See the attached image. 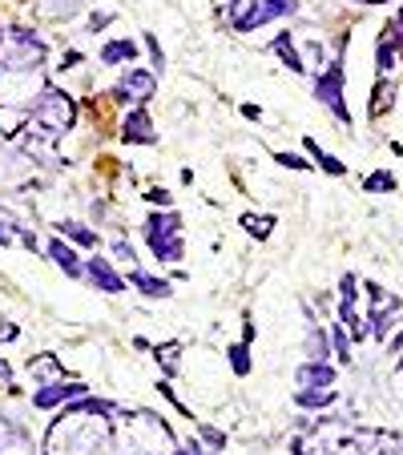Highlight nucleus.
Here are the masks:
<instances>
[{"instance_id":"obj_2","label":"nucleus","mask_w":403,"mask_h":455,"mask_svg":"<svg viewBox=\"0 0 403 455\" xmlns=\"http://www.w3.org/2000/svg\"><path fill=\"white\" fill-rule=\"evenodd\" d=\"M33 121H37V133H49V137H61L73 129L77 121V105L65 89H40L37 105H33Z\"/></svg>"},{"instance_id":"obj_23","label":"nucleus","mask_w":403,"mask_h":455,"mask_svg":"<svg viewBox=\"0 0 403 455\" xmlns=\"http://www.w3.org/2000/svg\"><path fill=\"white\" fill-rule=\"evenodd\" d=\"M242 226H246V234H250V238H270V226H275V218H270V214H263V218L246 214V218H242Z\"/></svg>"},{"instance_id":"obj_40","label":"nucleus","mask_w":403,"mask_h":455,"mask_svg":"<svg viewBox=\"0 0 403 455\" xmlns=\"http://www.w3.org/2000/svg\"><path fill=\"white\" fill-rule=\"evenodd\" d=\"M13 379V371H9V363H4V358H0V383H9Z\"/></svg>"},{"instance_id":"obj_32","label":"nucleus","mask_w":403,"mask_h":455,"mask_svg":"<svg viewBox=\"0 0 403 455\" xmlns=\"http://www.w3.org/2000/svg\"><path fill=\"white\" fill-rule=\"evenodd\" d=\"M202 439L210 443V447H226V435H222V431H214V427H206V423H202Z\"/></svg>"},{"instance_id":"obj_39","label":"nucleus","mask_w":403,"mask_h":455,"mask_svg":"<svg viewBox=\"0 0 403 455\" xmlns=\"http://www.w3.org/2000/svg\"><path fill=\"white\" fill-rule=\"evenodd\" d=\"M246 327H242V343H254V322L250 319H242Z\"/></svg>"},{"instance_id":"obj_1","label":"nucleus","mask_w":403,"mask_h":455,"mask_svg":"<svg viewBox=\"0 0 403 455\" xmlns=\"http://www.w3.org/2000/svg\"><path fill=\"white\" fill-rule=\"evenodd\" d=\"M45 65V45L28 28H9L0 37V73H33Z\"/></svg>"},{"instance_id":"obj_36","label":"nucleus","mask_w":403,"mask_h":455,"mask_svg":"<svg viewBox=\"0 0 403 455\" xmlns=\"http://www.w3.org/2000/svg\"><path fill=\"white\" fill-rule=\"evenodd\" d=\"M145 197H150L153 206H170V194H165L162 185H153V190H145Z\"/></svg>"},{"instance_id":"obj_29","label":"nucleus","mask_w":403,"mask_h":455,"mask_svg":"<svg viewBox=\"0 0 403 455\" xmlns=\"http://www.w3.org/2000/svg\"><path fill=\"white\" fill-rule=\"evenodd\" d=\"M278 165H287V170H311V161H302L299 153H275Z\"/></svg>"},{"instance_id":"obj_38","label":"nucleus","mask_w":403,"mask_h":455,"mask_svg":"<svg viewBox=\"0 0 403 455\" xmlns=\"http://www.w3.org/2000/svg\"><path fill=\"white\" fill-rule=\"evenodd\" d=\"M77 61H81V53H77V49H69V53H65V65H61V69H73Z\"/></svg>"},{"instance_id":"obj_26","label":"nucleus","mask_w":403,"mask_h":455,"mask_svg":"<svg viewBox=\"0 0 403 455\" xmlns=\"http://www.w3.org/2000/svg\"><path fill=\"white\" fill-rule=\"evenodd\" d=\"M363 190H367V194H379V190H395V177H391L387 170H379V173H371V177L363 182Z\"/></svg>"},{"instance_id":"obj_13","label":"nucleus","mask_w":403,"mask_h":455,"mask_svg":"<svg viewBox=\"0 0 403 455\" xmlns=\"http://www.w3.org/2000/svg\"><path fill=\"white\" fill-rule=\"evenodd\" d=\"M129 286H138L145 298H170V283H165V278H153V274L129 270Z\"/></svg>"},{"instance_id":"obj_12","label":"nucleus","mask_w":403,"mask_h":455,"mask_svg":"<svg viewBox=\"0 0 403 455\" xmlns=\"http://www.w3.org/2000/svg\"><path fill=\"white\" fill-rule=\"evenodd\" d=\"M138 61V45L133 40H109L105 49H101V65H133Z\"/></svg>"},{"instance_id":"obj_34","label":"nucleus","mask_w":403,"mask_h":455,"mask_svg":"<svg viewBox=\"0 0 403 455\" xmlns=\"http://www.w3.org/2000/svg\"><path fill=\"white\" fill-rule=\"evenodd\" d=\"M339 290H343V302H355V274H343V283H339Z\"/></svg>"},{"instance_id":"obj_18","label":"nucleus","mask_w":403,"mask_h":455,"mask_svg":"<svg viewBox=\"0 0 403 455\" xmlns=\"http://www.w3.org/2000/svg\"><path fill=\"white\" fill-rule=\"evenodd\" d=\"M40 13L49 16V21H69V16L81 13V0H45Z\"/></svg>"},{"instance_id":"obj_43","label":"nucleus","mask_w":403,"mask_h":455,"mask_svg":"<svg viewBox=\"0 0 403 455\" xmlns=\"http://www.w3.org/2000/svg\"><path fill=\"white\" fill-rule=\"evenodd\" d=\"M391 351H403V334H395V339H391Z\"/></svg>"},{"instance_id":"obj_41","label":"nucleus","mask_w":403,"mask_h":455,"mask_svg":"<svg viewBox=\"0 0 403 455\" xmlns=\"http://www.w3.org/2000/svg\"><path fill=\"white\" fill-rule=\"evenodd\" d=\"M0 339H16V327H9V322H4V327H0Z\"/></svg>"},{"instance_id":"obj_31","label":"nucleus","mask_w":403,"mask_h":455,"mask_svg":"<svg viewBox=\"0 0 403 455\" xmlns=\"http://www.w3.org/2000/svg\"><path fill=\"white\" fill-rule=\"evenodd\" d=\"M335 355L343 358V363H351V343H347V334L335 331Z\"/></svg>"},{"instance_id":"obj_11","label":"nucleus","mask_w":403,"mask_h":455,"mask_svg":"<svg viewBox=\"0 0 403 455\" xmlns=\"http://www.w3.org/2000/svg\"><path fill=\"white\" fill-rule=\"evenodd\" d=\"M174 234H182V218H177L174 209H170V214H150V218H145V238H150V242H158V238H174Z\"/></svg>"},{"instance_id":"obj_17","label":"nucleus","mask_w":403,"mask_h":455,"mask_svg":"<svg viewBox=\"0 0 403 455\" xmlns=\"http://www.w3.org/2000/svg\"><path fill=\"white\" fill-rule=\"evenodd\" d=\"M57 230H61L65 238H73L77 246H97V230H89L81 221H57Z\"/></svg>"},{"instance_id":"obj_27","label":"nucleus","mask_w":403,"mask_h":455,"mask_svg":"<svg viewBox=\"0 0 403 455\" xmlns=\"http://www.w3.org/2000/svg\"><path fill=\"white\" fill-rule=\"evenodd\" d=\"M28 371H37V375H65L61 367H57V358L53 355H40V358H28Z\"/></svg>"},{"instance_id":"obj_3","label":"nucleus","mask_w":403,"mask_h":455,"mask_svg":"<svg viewBox=\"0 0 403 455\" xmlns=\"http://www.w3.org/2000/svg\"><path fill=\"white\" fill-rule=\"evenodd\" d=\"M315 97L327 105L339 121H351V113H347V105H343V61H331L323 73H319L315 81Z\"/></svg>"},{"instance_id":"obj_28","label":"nucleus","mask_w":403,"mask_h":455,"mask_svg":"<svg viewBox=\"0 0 403 455\" xmlns=\"http://www.w3.org/2000/svg\"><path fill=\"white\" fill-rule=\"evenodd\" d=\"M383 109H391V85L375 89V101H371V117H383Z\"/></svg>"},{"instance_id":"obj_7","label":"nucleus","mask_w":403,"mask_h":455,"mask_svg":"<svg viewBox=\"0 0 403 455\" xmlns=\"http://www.w3.org/2000/svg\"><path fill=\"white\" fill-rule=\"evenodd\" d=\"M85 274H89V283L97 286V290H105V295H121L126 290V278L109 266V258H89Z\"/></svg>"},{"instance_id":"obj_46","label":"nucleus","mask_w":403,"mask_h":455,"mask_svg":"<svg viewBox=\"0 0 403 455\" xmlns=\"http://www.w3.org/2000/svg\"><path fill=\"white\" fill-rule=\"evenodd\" d=\"M0 37H4V33H0Z\"/></svg>"},{"instance_id":"obj_5","label":"nucleus","mask_w":403,"mask_h":455,"mask_svg":"<svg viewBox=\"0 0 403 455\" xmlns=\"http://www.w3.org/2000/svg\"><path fill=\"white\" fill-rule=\"evenodd\" d=\"M158 93V77L145 73V69H129L126 77H121V85L109 93L114 101H138V105H145V101Z\"/></svg>"},{"instance_id":"obj_42","label":"nucleus","mask_w":403,"mask_h":455,"mask_svg":"<svg viewBox=\"0 0 403 455\" xmlns=\"http://www.w3.org/2000/svg\"><path fill=\"white\" fill-rule=\"evenodd\" d=\"M290 455H307V447H302V443L294 439V443H290Z\"/></svg>"},{"instance_id":"obj_16","label":"nucleus","mask_w":403,"mask_h":455,"mask_svg":"<svg viewBox=\"0 0 403 455\" xmlns=\"http://www.w3.org/2000/svg\"><path fill=\"white\" fill-rule=\"evenodd\" d=\"M294 403L299 407H327V403H335V387H307V391H294Z\"/></svg>"},{"instance_id":"obj_21","label":"nucleus","mask_w":403,"mask_h":455,"mask_svg":"<svg viewBox=\"0 0 403 455\" xmlns=\"http://www.w3.org/2000/svg\"><path fill=\"white\" fill-rule=\"evenodd\" d=\"M226 355H230V367H234V375H250V343L226 346Z\"/></svg>"},{"instance_id":"obj_22","label":"nucleus","mask_w":403,"mask_h":455,"mask_svg":"<svg viewBox=\"0 0 403 455\" xmlns=\"http://www.w3.org/2000/svg\"><path fill=\"white\" fill-rule=\"evenodd\" d=\"M307 149L315 153V161H319V165H323L327 173H335V177H343V173H347V165H343L339 158H331V153H323V149H319V141H311V137H307Z\"/></svg>"},{"instance_id":"obj_44","label":"nucleus","mask_w":403,"mask_h":455,"mask_svg":"<svg viewBox=\"0 0 403 455\" xmlns=\"http://www.w3.org/2000/svg\"><path fill=\"white\" fill-rule=\"evenodd\" d=\"M395 28H403V9H399V16H395Z\"/></svg>"},{"instance_id":"obj_4","label":"nucleus","mask_w":403,"mask_h":455,"mask_svg":"<svg viewBox=\"0 0 403 455\" xmlns=\"http://www.w3.org/2000/svg\"><path fill=\"white\" fill-rule=\"evenodd\" d=\"M290 13H299V0H250V9L234 25V33H254L258 25H270V21L290 16Z\"/></svg>"},{"instance_id":"obj_30","label":"nucleus","mask_w":403,"mask_h":455,"mask_svg":"<svg viewBox=\"0 0 403 455\" xmlns=\"http://www.w3.org/2000/svg\"><path fill=\"white\" fill-rule=\"evenodd\" d=\"M114 258H117V262H129V266L138 262V258H133V246H129L126 238H117V242H114Z\"/></svg>"},{"instance_id":"obj_24","label":"nucleus","mask_w":403,"mask_h":455,"mask_svg":"<svg viewBox=\"0 0 403 455\" xmlns=\"http://www.w3.org/2000/svg\"><path fill=\"white\" fill-rule=\"evenodd\" d=\"M307 355L319 358V363H327V331H319V327H311V343H307Z\"/></svg>"},{"instance_id":"obj_20","label":"nucleus","mask_w":403,"mask_h":455,"mask_svg":"<svg viewBox=\"0 0 403 455\" xmlns=\"http://www.w3.org/2000/svg\"><path fill=\"white\" fill-rule=\"evenodd\" d=\"M339 319H343V331H347V334H355V339H363V334H367L363 319L355 314V302H339Z\"/></svg>"},{"instance_id":"obj_35","label":"nucleus","mask_w":403,"mask_h":455,"mask_svg":"<svg viewBox=\"0 0 403 455\" xmlns=\"http://www.w3.org/2000/svg\"><path fill=\"white\" fill-rule=\"evenodd\" d=\"M109 21H114L109 13H93V16H89V33H101V28L109 25Z\"/></svg>"},{"instance_id":"obj_15","label":"nucleus","mask_w":403,"mask_h":455,"mask_svg":"<svg viewBox=\"0 0 403 455\" xmlns=\"http://www.w3.org/2000/svg\"><path fill=\"white\" fill-rule=\"evenodd\" d=\"M270 49H275L278 57H282V65H287L290 73H302V69H307V65H302V57H299V49L290 45V33H282V37H278L275 45H270Z\"/></svg>"},{"instance_id":"obj_19","label":"nucleus","mask_w":403,"mask_h":455,"mask_svg":"<svg viewBox=\"0 0 403 455\" xmlns=\"http://www.w3.org/2000/svg\"><path fill=\"white\" fill-rule=\"evenodd\" d=\"M395 57H399V45H395V33L379 40V53H375V69L379 73H391L395 69Z\"/></svg>"},{"instance_id":"obj_25","label":"nucleus","mask_w":403,"mask_h":455,"mask_svg":"<svg viewBox=\"0 0 403 455\" xmlns=\"http://www.w3.org/2000/svg\"><path fill=\"white\" fill-rule=\"evenodd\" d=\"M153 358L165 367V375L177 371V343H165V346H153Z\"/></svg>"},{"instance_id":"obj_33","label":"nucleus","mask_w":403,"mask_h":455,"mask_svg":"<svg viewBox=\"0 0 403 455\" xmlns=\"http://www.w3.org/2000/svg\"><path fill=\"white\" fill-rule=\"evenodd\" d=\"M145 49H150V57H153V65H158V69H162V45H158V37H153V33H145Z\"/></svg>"},{"instance_id":"obj_45","label":"nucleus","mask_w":403,"mask_h":455,"mask_svg":"<svg viewBox=\"0 0 403 455\" xmlns=\"http://www.w3.org/2000/svg\"><path fill=\"white\" fill-rule=\"evenodd\" d=\"M363 4H383V0H363Z\"/></svg>"},{"instance_id":"obj_6","label":"nucleus","mask_w":403,"mask_h":455,"mask_svg":"<svg viewBox=\"0 0 403 455\" xmlns=\"http://www.w3.org/2000/svg\"><path fill=\"white\" fill-rule=\"evenodd\" d=\"M81 395H89L85 383H49V387H40L37 395H33V407H40V411H53V407L61 403H73V399H81Z\"/></svg>"},{"instance_id":"obj_14","label":"nucleus","mask_w":403,"mask_h":455,"mask_svg":"<svg viewBox=\"0 0 403 455\" xmlns=\"http://www.w3.org/2000/svg\"><path fill=\"white\" fill-rule=\"evenodd\" d=\"M150 250H153V254H158L162 262H182V258H186V242H182V234L158 238V242H150Z\"/></svg>"},{"instance_id":"obj_10","label":"nucleus","mask_w":403,"mask_h":455,"mask_svg":"<svg viewBox=\"0 0 403 455\" xmlns=\"http://www.w3.org/2000/svg\"><path fill=\"white\" fill-rule=\"evenodd\" d=\"M49 258L57 262L69 278H85V266H81V258H77V250L65 246L61 238H53V242H49Z\"/></svg>"},{"instance_id":"obj_8","label":"nucleus","mask_w":403,"mask_h":455,"mask_svg":"<svg viewBox=\"0 0 403 455\" xmlns=\"http://www.w3.org/2000/svg\"><path fill=\"white\" fill-rule=\"evenodd\" d=\"M121 137L126 141H133V146H153L158 141V133H153V121L145 109H129L126 121H121Z\"/></svg>"},{"instance_id":"obj_37","label":"nucleus","mask_w":403,"mask_h":455,"mask_svg":"<svg viewBox=\"0 0 403 455\" xmlns=\"http://www.w3.org/2000/svg\"><path fill=\"white\" fill-rule=\"evenodd\" d=\"M242 117H246V121H263V109H258V105H242Z\"/></svg>"},{"instance_id":"obj_9","label":"nucleus","mask_w":403,"mask_h":455,"mask_svg":"<svg viewBox=\"0 0 403 455\" xmlns=\"http://www.w3.org/2000/svg\"><path fill=\"white\" fill-rule=\"evenodd\" d=\"M294 383H299V387H331V383H335V367L311 358V363H302V367L294 371Z\"/></svg>"}]
</instances>
